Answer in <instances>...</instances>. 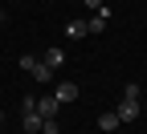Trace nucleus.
Instances as JSON below:
<instances>
[{
	"instance_id": "obj_2",
	"label": "nucleus",
	"mask_w": 147,
	"mask_h": 134,
	"mask_svg": "<svg viewBox=\"0 0 147 134\" xmlns=\"http://www.w3.org/2000/svg\"><path fill=\"white\" fill-rule=\"evenodd\" d=\"M53 98H57V106H69V102H78V81H61Z\"/></svg>"
},
{
	"instance_id": "obj_3",
	"label": "nucleus",
	"mask_w": 147,
	"mask_h": 134,
	"mask_svg": "<svg viewBox=\"0 0 147 134\" xmlns=\"http://www.w3.org/2000/svg\"><path fill=\"white\" fill-rule=\"evenodd\" d=\"M110 25V8H98V12H90V21H86V33H102Z\"/></svg>"
},
{
	"instance_id": "obj_1",
	"label": "nucleus",
	"mask_w": 147,
	"mask_h": 134,
	"mask_svg": "<svg viewBox=\"0 0 147 134\" xmlns=\"http://www.w3.org/2000/svg\"><path fill=\"white\" fill-rule=\"evenodd\" d=\"M119 122H135L139 118V98H135V93H123V102H119Z\"/></svg>"
},
{
	"instance_id": "obj_11",
	"label": "nucleus",
	"mask_w": 147,
	"mask_h": 134,
	"mask_svg": "<svg viewBox=\"0 0 147 134\" xmlns=\"http://www.w3.org/2000/svg\"><path fill=\"white\" fill-rule=\"evenodd\" d=\"M86 8H90V12H98V8H106V0H86Z\"/></svg>"
},
{
	"instance_id": "obj_12",
	"label": "nucleus",
	"mask_w": 147,
	"mask_h": 134,
	"mask_svg": "<svg viewBox=\"0 0 147 134\" xmlns=\"http://www.w3.org/2000/svg\"><path fill=\"white\" fill-rule=\"evenodd\" d=\"M4 25H8V16H4V8H0V29H4Z\"/></svg>"
},
{
	"instance_id": "obj_5",
	"label": "nucleus",
	"mask_w": 147,
	"mask_h": 134,
	"mask_svg": "<svg viewBox=\"0 0 147 134\" xmlns=\"http://www.w3.org/2000/svg\"><path fill=\"white\" fill-rule=\"evenodd\" d=\"M37 114L41 118H57V98H37Z\"/></svg>"
},
{
	"instance_id": "obj_13",
	"label": "nucleus",
	"mask_w": 147,
	"mask_h": 134,
	"mask_svg": "<svg viewBox=\"0 0 147 134\" xmlns=\"http://www.w3.org/2000/svg\"><path fill=\"white\" fill-rule=\"evenodd\" d=\"M0 122H4V110H0Z\"/></svg>"
},
{
	"instance_id": "obj_9",
	"label": "nucleus",
	"mask_w": 147,
	"mask_h": 134,
	"mask_svg": "<svg viewBox=\"0 0 147 134\" xmlns=\"http://www.w3.org/2000/svg\"><path fill=\"white\" fill-rule=\"evenodd\" d=\"M25 130H29V134H41V114H37V110L25 114Z\"/></svg>"
},
{
	"instance_id": "obj_7",
	"label": "nucleus",
	"mask_w": 147,
	"mask_h": 134,
	"mask_svg": "<svg viewBox=\"0 0 147 134\" xmlns=\"http://www.w3.org/2000/svg\"><path fill=\"white\" fill-rule=\"evenodd\" d=\"M123 122H119V114L115 110H106V114H98V130H119Z\"/></svg>"
},
{
	"instance_id": "obj_4",
	"label": "nucleus",
	"mask_w": 147,
	"mask_h": 134,
	"mask_svg": "<svg viewBox=\"0 0 147 134\" xmlns=\"http://www.w3.org/2000/svg\"><path fill=\"white\" fill-rule=\"evenodd\" d=\"M41 61H45V65H49V69H57V65H65V53H61V49H57V45H49V49H45V53H41Z\"/></svg>"
},
{
	"instance_id": "obj_6",
	"label": "nucleus",
	"mask_w": 147,
	"mask_h": 134,
	"mask_svg": "<svg viewBox=\"0 0 147 134\" xmlns=\"http://www.w3.org/2000/svg\"><path fill=\"white\" fill-rule=\"evenodd\" d=\"M29 77H33V81H37V85H45V81H49V77H53V69H49V65H45V61H37V65H33V69H29Z\"/></svg>"
},
{
	"instance_id": "obj_8",
	"label": "nucleus",
	"mask_w": 147,
	"mask_h": 134,
	"mask_svg": "<svg viewBox=\"0 0 147 134\" xmlns=\"http://www.w3.org/2000/svg\"><path fill=\"white\" fill-rule=\"evenodd\" d=\"M65 37H69V41H82V37H90V33H86V21H69V25H65Z\"/></svg>"
},
{
	"instance_id": "obj_10",
	"label": "nucleus",
	"mask_w": 147,
	"mask_h": 134,
	"mask_svg": "<svg viewBox=\"0 0 147 134\" xmlns=\"http://www.w3.org/2000/svg\"><path fill=\"white\" fill-rule=\"evenodd\" d=\"M61 126H57V118H41V134H57Z\"/></svg>"
}]
</instances>
